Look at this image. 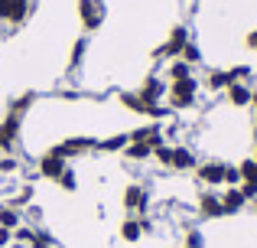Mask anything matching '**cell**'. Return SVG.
<instances>
[{"label":"cell","mask_w":257,"mask_h":248,"mask_svg":"<svg viewBox=\"0 0 257 248\" xmlns=\"http://www.w3.org/2000/svg\"><path fill=\"white\" fill-rule=\"evenodd\" d=\"M13 245V232L10 229H0V248H10Z\"/></svg>","instance_id":"35"},{"label":"cell","mask_w":257,"mask_h":248,"mask_svg":"<svg viewBox=\"0 0 257 248\" xmlns=\"http://www.w3.org/2000/svg\"><path fill=\"white\" fill-rule=\"evenodd\" d=\"M69 170V160H62V157H56L52 150H46V153H39V160H36V173L43 180H49V183H56L62 173Z\"/></svg>","instance_id":"7"},{"label":"cell","mask_w":257,"mask_h":248,"mask_svg":"<svg viewBox=\"0 0 257 248\" xmlns=\"http://www.w3.org/2000/svg\"><path fill=\"white\" fill-rule=\"evenodd\" d=\"M120 206L127 216H147L150 212V190L144 183H127L120 193Z\"/></svg>","instance_id":"2"},{"label":"cell","mask_w":257,"mask_h":248,"mask_svg":"<svg viewBox=\"0 0 257 248\" xmlns=\"http://www.w3.org/2000/svg\"><path fill=\"white\" fill-rule=\"evenodd\" d=\"M186 43H189V26L186 23H176L173 30H170V36L160 43V49H153V59H179L182 56V49H186Z\"/></svg>","instance_id":"3"},{"label":"cell","mask_w":257,"mask_h":248,"mask_svg":"<svg viewBox=\"0 0 257 248\" xmlns=\"http://www.w3.org/2000/svg\"><path fill=\"white\" fill-rule=\"evenodd\" d=\"M182 248H205V235H202L199 229H186V235H182Z\"/></svg>","instance_id":"30"},{"label":"cell","mask_w":257,"mask_h":248,"mask_svg":"<svg viewBox=\"0 0 257 248\" xmlns=\"http://www.w3.org/2000/svg\"><path fill=\"white\" fill-rule=\"evenodd\" d=\"M17 225H23V209H17V206L10 203H0V229H17Z\"/></svg>","instance_id":"20"},{"label":"cell","mask_w":257,"mask_h":248,"mask_svg":"<svg viewBox=\"0 0 257 248\" xmlns=\"http://www.w3.org/2000/svg\"><path fill=\"white\" fill-rule=\"evenodd\" d=\"M195 167H199V157H195L192 147L173 144V167H170V170H176V173H192Z\"/></svg>","instance_id":"14"},{"label":"cell","mask_w":257,"mask_h":248,"mask_svg":"<svg viewBox=\"0 0 257 248\" xmlns=\"http://www.w3.org/2000/svg\"><path fill=\"white\" fill-rule=\"evenodd\" d=\"M251 75H254L251 65H231V69H228V78H231V85H234V82H251Z\"/></svg>","instance_id":"29"},{"label":"cell","mask_w":257,"mask_h":248,"mask_svg":"<svg viewBox=\"0 0 257 248\" xmlns=\"http://www.w3.org/2000/svg\"><path fill=\"white\" fill-rule=\"evenodd\" d=\"M36 105V92H23V95H17L10 105H7V115H17V118H26V111Z\"/></svg>","instance_id":"21"},{"label":"cell","mask_w":257,"mask_h":248,"mask_svg":"<svg viewBox=\"0 0 257 248\" xmlns=\"http://www.w3.org/2000/svg\"><path fill=\"white\" fill-rule=\"evenodd\" d=\"M153 157V147L150 144H140V140H131V144L124 147V160H131V163H144V160Z\"/></svg>","instance_id":"22"},{"label":"cell","mask_w":257,"mask_h":248,"mask_svg":"<svg viewBox=\"0 0 257 248\" xmlns=\"http://www.w3.org/2000/svg\"><path fill=\"white\" fill-rule=\"evenodd\" d=\"M244 43H247V49H254V52H257V30L247 33V36H244Z\"/></svg>","instance_id":"36"},{"label":"cell","mask_w":257,"mask_h":248,"mask_svg":"<svg viewBox=\"0 0 257 248\" xmlns=\"http://www.w3.org/2000/svg\"><path fill=\"white\" fill-rule=\"evenodd\" d=\"M26 248H59V242H56V235H52V232H46V229H39V225H36Z\"/></svg>","instance_id":"24"},{"label":"cell","mask_w":257,"mask_h":248,"mask_svg":"<svg viewBox=\"0 0 257 248\" xmlns=\"http://www.w3.org/2000/svg\"><path fill=\"white\" fill-rule=\"evenodd\" d=\"M251 157H254V160H257V140H254V150H251Z\"/></svg>","instance_id":"38"},{"label":"cell","mask_w":257,"mask_h":248,"mask_svg":"<svg viewBox=\"0 0 257 248\" xmlns=\"http://www.w3.org/2000/svg\"><path fill=\"white\" fill-rule=\"evenodd\" d=\"M117 235H120V242H127V245H137L140 238H144V225H140V219H137V216H127L124 222H120Z\"/></svg>","instance_id":"16"},{"label":"cell","mask_w":257,"mask_h":248,"mask_svg":"<svg viewBox=\"0 0 257 248\" xmlns=\"http://www.w3.org/2000/svg\"><path fill=\"white\" fill-rule=\"evenodd\" d=\"M85 52H88V39H85V36H78L75 43H72V56H69V72H75L78 65H82Z\"/></svg>","instance_id":"25"},{"label":"cell","mask_w":257,"mask_h":248,"mask_svg":"<svg viewBox=\"0 0 257 248\" xmlns=\"http://www.w3.org/2000/svg\"><path fill=\"white\" fill-rule=\"evenodd\" d=\"M127 144H131V137H127V131H124V134H111V137L98 140V147H94V150H98V153H124Z\"/></svg>","instance_id":"18"},{"label":"cell","mask_w":257,"mask_h":248,"mask_svg":"<svg viewBox=\"0 0 257 248\" xmlns=\"http://www.w3.org/2000/svg\"><path fill=\"white\" fill-rule=\"evenodd\" d=\"M163 78H166V85H170V82H182V78H192V65L182 62V59H170L166 69H163Z\"/></svg>","instance_id":"17"},{"label":"cell","mask_w":257,"mask_h":248,"mask_svg":"<svg viewBox=\"0 0 257 248\" xmlns=\"http://www.w3.org/2000/svg\"><path fill=\"white\" fill-rule=\"evenodd\" d=\"M78 20H82L85 33H94L101 23H104V7L101 0H78Z\"/></svg>","instance_id":"8"},{"label":"cell","mask_w":257,"mask_h":248,"mask_svg":"<svg viewBox=\"0 0 257 248\" xmlns=\"http://www.w3.org/2000/svg\"><path fill=\"white\" fill-rule=\"evenodd\" d=\"M182 62H189V65H192V69H195V65H202V49H199V43H192V39H189V43H186V49H182Z\"/></svg>","instance_id":"27"},{"label":"cell","mask_w":257,"mask_h":248,"mask_svg":"<svg viewBox=\"0 0 257 248\" xmlns=\"http://www.w3.org/2000/svg\"><path fill=\"white\" fill-rule=\"evenodd\" d=\"M62 147L69 150V157H82V153H88V150L98 147V140H94V137H69V140H62Z\"/></svg>","instance_id":"23"},{"label":"cell","mask_w":257,"mask_h":248,"mask_svg":"<svg viewBox=\"0 0 257 248\" xmlns=\"http://www.w3.org/2000/svg\"><path fill=\"white\" fill-rule=\"evenodd\" d=\"M137 95L144 98L147 105H160V102L166 98V78H163V75H144Z\"/></svg>","instance_id":"10"},{"label":"cell","mask_w":257,"mask_h":248,"mask_svg":"<svg viewBox=\"0 0 257 248\" xmlns=\"http://www.w3.org/2000/svg\"><path fill=\"white\" fill-rule=\"evenodd\" d=\"M56 186H59V190H65V193H75V190H78V173L69 167V170H65L62 177L56 180Z\"/></svg>","instance_id":"28"},{"label":"cell","mask_w":257,"mask_h":248,"mask_svg":"<svg viewBox=\"0 0 257 248\" xmlns=\"http://www.w3.org/2000/svg\"><path fill=\"white\" fill-rule=\"evenodd\" d=\"M199 92H202V82L199 78H182V82H170L166 85V108L170 111H189L199 105Z\"/></svg>","instance_id":"1"},{"label":"cell","mask_w":257,"mask_h":248,"mask_svg":"<svg viewBox=\"0 0 257 248\" xmlns=\"http://www.w3.org/2000/svg\"><path fill=\"white\" fill-rule=\"evenodd\" d=\"M33 229H36V225H17V229H13V245H30V238H33Z\"/></svg>","instance_id":"32"},{"label":"cell","mask_w":257,"mask_h":248,"mask_svg":"<svg viewBox=\"0 0 257 248\" xmlns=\"http://www.w3.org/2000/svg\"><path fill=\"white\" fill-rule=\"evenodd\" d=\"M20 137H23V118L4 111V118H0V153H13L20 147Z\"/></svg>","instance_id":"4"},{"label":"cell","mask_w":257,"mask_h":248,"mask_svg":"<svg viewBox=\"0 0 257 248\" xmlns=\"http://www.w3.org/2000/svg\"><path fill=\"white\" fill-rule=\"evenodd\" d=\"M254 134H257V121H254Z\"/></svg>","instance_id":"40"},{"label":"cell","mask_w":257,"mask_h":248,"mask_svg":"<svg viewBox=\"0 0 257 248\" xmlns=\"http://www.w3.org/2000/svg\"><path fill=\"white\" fill-rule=\"evenodd\" d=\"M247 203H251V199L244 196L241 186H225V193H221V209H225V216H238V212H244Z\"/></svg>","instance_id":"12"},{"label":"cell","mask_w":257,"mask_h":248,"mask_svg":"<svg viewBox=\"0 0 257 248\" xmlns=\"http://www.w3.org/2000/svg\"><path fill=\"white\" fill-rule=\"evenodd\" d=\"M30 10H33V0H0V23L20 26L26 23Z\"/></svg>","instance_id":"6"},{"label":"cell","mask_w":257,"mask_h":248,"mask_svg":"<svg viewBox=\"0 0 257 248\" xmlns=\"http://www.w3.org/2000/svg\"><path fill=\"white\" fill-rule=\"evenodd\" d=\"M20 170V160L13 153H0V173H17Z\"/></svg>","instance_id":"33"},{"label":"cell","mask_w":257,"mask_h":248,"mask_svg":"<svg viewBox=\"0 0 257 248\" xmlns=\"http://www.w3.org/2000/svg\"><path fill=\"white\" fill-rule=\"evenodd\" d=\"M225 160H205V163L195 167V183H202L205 190H218V186H225Z\"/></svg>","instance_id":"5"},{"label":"cell","mask_w":257,"mask_h":248,"mask_svg":"<svg viewBox=\"0 0 257 248\" xmlns=\"http://www.w3.org/2000/svg\"><path fill=\"white\" fill-rule=\"evenodd\" d=\"M179 248H182V245H179Z\"/></svg>","instance_id":"41"},{"label":"cell","mask_w":257,"mask_h":248,"mask_svg":"<svg viewBox=\"0 0 257 248\" xmlns=\"http://www.w3.org/2000/svg\"><path fill=\"white\" fill-rule=\"evenodd\" d=\"M127 137H131V140H140V144H150V147L166 144L163 121H150V124H144V127H134V131H127Z\"/></svg>","instance_id":"11"},{"label":"cell","mask_w":257,"mask_h":248,"mask_svg":"<svg viewBox=\"0 0 257 248\" xmlns=\"http://www.w3.org/2000/svg\"><path fill=\"white\" fill-rule=\"evenodd\" d=\"M254 212H257V199H254Z\"/></svg>","instance_id":"39"},{"label":"cell","mask_w":257,"mask_h":248,"mask_svg":"<svg viewBox=\"0 0 257 248\" xmlns=\"http://www.w3.org/2000/svg\"><path fill=\"white\" fill-rule=\"evenodd\" d=\"M153 160H157L163 170H170V167H173V144H170V140L160 144V147H153Z\"/></svg>","instance_id":"26"},{"label":"cell","mask_w":257,"mask_h":248,"mask_svg":"<svg viewBox=\"0 0 257 248\" xmlns=\"http://www.w3.org/2000/svg\"><path fill=\"white\" fill-rule=\"evenodd\" d=\"M202 85H205L208 92H225L228 85H231V78H228V69H208L205 78H202Z\"/></svg>","instance_id":"19"},{"label":"cell","mask_w":257,"mask_h":248,"mask_svg":"<svg viewBox=\"0 0 257 248\" xmlns=\"http://www.w3.org/2000/svg\"><path fill=\"white\" fill-rule=\"evenodd\" d=\"M30 199H33V186H30V183H23V186H20V193H17L13 199H7V203L17 206V209H23V206L30 203Z\"/></svg>","instance_id":"31"},{"label":"cell","mask_w":257,"mask_h":248,"mask_svg":"<svg viewBox=\"0 0 257 248\" xmlns=\"http://www.w3.org/2000/svg\"><path fill=\"white\" fill-rule=\"evenodd\" d=\"M251 108L257 111V89H254V95H251Z\"/></svg>","instance_id":"37"},{"label":"cell","mask_w":257,"mask_h":248,"mask_svg":"<svg viewBox=\"0 0 257 248\" xmlns=\"http://www.w3.org/2000/svg\"><path fill=\"white\" fill-rule=\"evenodd\" d=\"M225 186H241V170H238V163H228V167H225Z\"/></svg>","instance_id":"34"},{"label":"cell","mask_w":257,"mask_h":248,"mask_svg":"<svg viewBox=\"0 0 257 248\" xmlns=\"http://www.w3.org/2000/svg\"><path fill=\"white\" fill-rule=\"evenodd\" d=\"M251 95H254L251 82H234V85L225 89V102L231 105V108H247V105H251Z\"/></svg>","instance_id":"15"},{"label":"cell","mask_w":257,"mask_h":248,"mask_svg":"<svg viewBox=\"0 0 257 248\" xmlns=\"http://www.w3.org/2000/svg\"><path fill=\"white\" fill-rule=\"evenodd\" d=\"M195 209H199L202 219H225V209H221V193H215V190H202L199 199H195Z\"/></svg>","instance_id":"9"},{"label":"cell","mask_w":257,"mask_h":248,"mask_svg":"<svg viewBox=\"0 0 257 248\" xmlns=\"http://www.w3.org/2000/svg\"><path fill=\"white\" fill-rule=\"evenodd\" d=\"M238 170H241V190H244V196L254 203V199H257V160L244 157L238 163Z\"/></svg>","instance_id":"13"}]
</instances>
